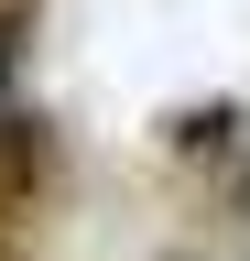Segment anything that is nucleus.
Returning a JSON list of instances; mask_svg holds the SVG:
<instances>
[{"mask_svg": "<svg viewBox=\"0 0 250 261\" xmlns=\"http://www.w3.org/2000/svg\"><path fill=\"white\" fill-rule=\"evenodd\" d=\"M239 142H250V109H239V98H207V109H174L163 120V152L174 163H250Z\"/></svg>", "mask_w": 250, "mask_h": 261, "instance_id": "f03ea898", "label": "nucleus"}, {"mask_svg": "<svg viewBox=\"0 0 250 261\" xmlns=\"http://www.w3.org/2000/svg\"><path fill=\"white\" fill-rule=\"evenodd\" d=\"M229 207H239V218H250V163H239V174H229Z\"/></svg>", "mask_w": 250, "mask_h": 261, "instance_id": "20e7f679", "label": "nucleus"}, {"mask_svg": "<svg viewBox=\"0 0 250 261\" xmlns=\"http://www.w3.org/2000/svg\"><path fill=\"white\" fill-rule=\"evenodd\" d=\"M22 44H33V11H22V0H0V87H11V65H22Z\"/></svg>", "mask_w": 250, "mask_h": 261, "instance_id": "7ed1b4c3", "label": "nucleus"}, {"mask_svg": "<svg viewBox=\"0 0 250 261\" xmlns=\"http://www.w3.org/2000/svg\"><path fill=\"white\" fill-rule=\"evenodd\" d=\"M54 174V120L44 109H0V207H33Z\"/></svg>", "mask_w": 250, "mask_h": 261, "instance_id": "f257e3e1", "label": "nucleus"}]
</instances>
